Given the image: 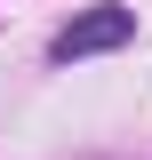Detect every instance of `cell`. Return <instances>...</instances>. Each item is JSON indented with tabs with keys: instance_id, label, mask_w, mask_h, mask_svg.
<instances>
[{
	"instance_id": "obj_1",
	"label": "cell",
	"mask_w": 152,
	"mask_h": 160,
	"mask_svg": "<svg viewBox=\"0 0 152 160\" xmlns=\"http://www.w3.org/2000/svg\"><path fill=\"white\" fill-rule=\"evenodd\" d=\"M120 40H136V8H88V16H72V24L56 32V64L104 56V48H120Z\"/></svg>"
}]
</instances>
